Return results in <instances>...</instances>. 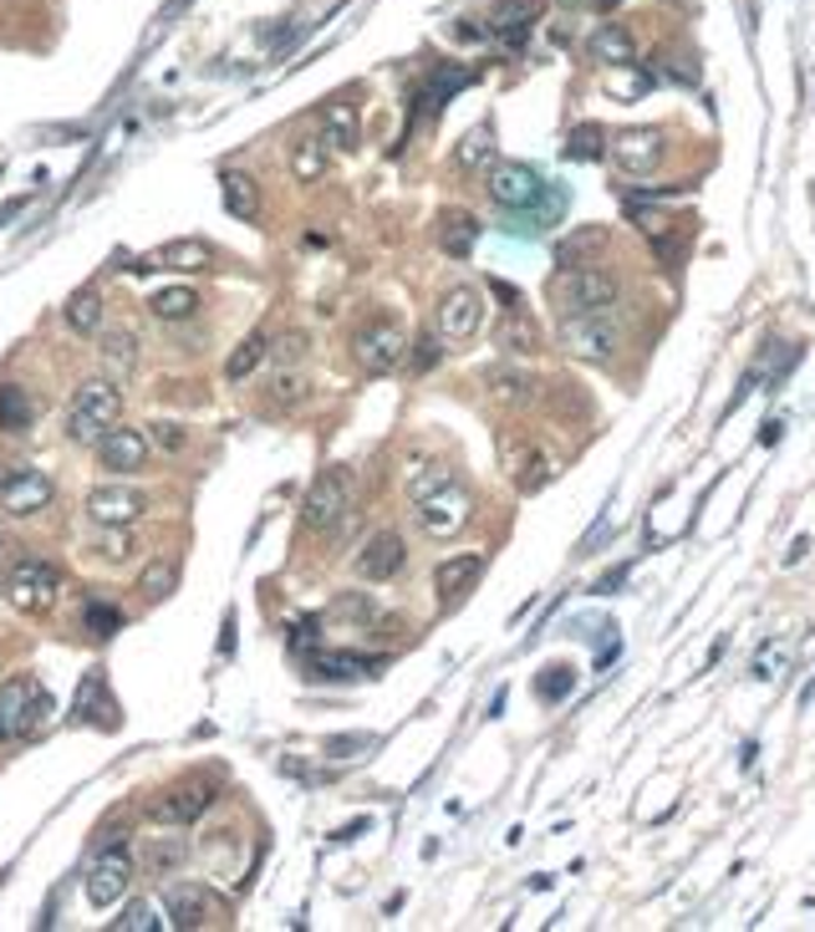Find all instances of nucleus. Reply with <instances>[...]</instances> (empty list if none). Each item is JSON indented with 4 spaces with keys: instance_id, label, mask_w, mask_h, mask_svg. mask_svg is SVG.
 <instances>
[{
    "instance_id": "1",
    "label": "nucleus",
    "mask_w": 815,
    "mask_h": 932,
    "mask_svg": "<svg viewBox=\"0 0 815 932\" xmlns=\"http://www.w3.org/2000/svg\"><path fill=\"white\" fill-rule=\"evenodd\" d=\"M546 296L566 311V316H586V311H612L617 296H622V286L612 270H596V266H561L550 276Z\"/></svg>"
},
{
    "instance_id": "2",
    "label": "nucleus",
    "mask_w": 815,
    "mask_h": 932,
    "mask_svg": "<svg viewBox=\"0 0 815 932\" xmlns=\"http://www.w3.org/2000/svg\"><path fill=\"white\" fill-rule=\"evenodd\" d=\"M352 494H357V479L352 469H341V464H331V469H322L312 479V489H306V500H301V525L306 531H337L341 520L352 515Z\"/></svg>"
},
{
    "instance_id": "3",
    "label": "nucleus",
    "mask_w": 815,
    "mask_h": 932,
    "mask_svg": "<svg viewBox=\"0 0 815 932\" xmlns=\"http://www.w3.org/2000/svg\"><path fill=\"white\" fill-rule=\"evenodd\" d=\"M469 515H475V494H469V485H459V479H444V485H433L429 494H418L414 500L418 531L433 535V540L459 535L464 525H469Z\"/></svg>"
},
{
    "instance_id": "4",
    "label": "nucleus",
    "mask_w": 815,
    "mask_h": 932,
    "mask_svg": "<svg viewBox=\"0 0 815 932\" xmlns=\"http://www.w3.org/2000/svg\"><path fill=\"white\" fill-rule=\"evenodd\" d=\"M128 882H133V851H128V841H123L118 830H107L103 846H97V857H92L88 866V882H82V892H88V907H113L128 892Z\"/></svg>"
},
{
    "instance_id": "5",
    "label": "nucleus",
    "mask_w": 815,
    "mask_h": 932,
    "mask_svg": "<svg viewBox=\"0 0 815 932\" xmlns=\"http://www.w3.org/2000/svg\"><path fill=\"white\" fill-rule=\"evenodd\" d=\"M118 413H123V387L113 383V377H88L72 398V439L97 444L103 429L118 423Z\"/></svg>"
},
{
    "instance_id": "6",
    "label": "nucleus",
    "mask_w": 815,
    "mask_h": 932,
    "mask_svg": "<svg viewBox=\"0 0 815 932\" xmlns=\"http://www.w3.org/2000/svg\"><path fill=\"white\" fill-rule=\"evenodd\" d=\"M46 713H51V698H46V688L36 678L15 673L11 683H0V734L31 739L46 724Z\"/></svg>"
},
{
    "instance_id": "7",
    "label": "nucleus",
    "mask_w": 815,
    "mask_h": 932,
    "mask_svg": "<svg viewBox=\"0 0 815 932\" xmlns=\"http://www.w3.org/2000/svg\"><path fill=\"white\" fill-rule=\"evenodd\" d=\"M61 596V571L51 561H36V556H21V561L5 571V602L15 611H51Z\"/></svg>"
},
{
    "instance_id": "8",
    "label": "nucleus",
    "mask_w": 815,
    "mask_h": 932,
    "mask_svg": "<svg viewBox=\"0 0 815 932\" xmlns=\"http://www.w3.org/2000/svg\"><path fill=\"white\" fill-rule=\"evenodd\" d=\"M561 341L586 362H607L622 347V326H617L612 311H586V316H566Z\"/></svg>"
},
{
    "instance_id": "9",
    "label": "nucleus",
    "mask_w": 815,
    "mask_h": 932,
    "mask_svg": "<svg viewBox=\"0 0 815 932\" xmlns=\"http://www.w3.org/2000/svg\"><path fill=\"white\" fill-rule=\"evenodd\" d=\"M352 357H357V368L362 372L383 377V372H393L403 357H408V331H403L398 322H368L352 337Z\"/></svg>"
},
{
    "instance_id": "10",
    "label": "nucleus",
    "mask_w": 815,
    "mask_h": 932,
    "mask_svg": "<svg viewBox=\"0 0 815 932\" xmlns=\"http://www.w3.org/2000/svg\"><path fill=\"white\" fill-rule=\"evenodd\" d=\"M546 184H540V174H535L531 163H494L489 168V199L500 209H510V214H525V209L546 205Z\"/></svg>"
},
{
    "instance_id": "11",
    "label": "nucleus",
    "mask_w": 815,
    "mask_h": 932,
    "mask_svg": "<svg viewBox=\"0 0 815 932\" xmlns=\"http://www.w3.org/2000/svg\"><path fill=\"white\" fill-rule=\"evenodd\" d=\"M607 153L622 174H652L667 159V138L663 128H627V133H617L607 143Z\"/></svg>"
},
{
    "instance_id": "12",
    "label": "nucleus",
    "mask_w": 815,
    "mask_h": 932,
    "mask_svg": "<svg viewBox=\"0 0 815 932\" xmlns=\"http://www.w3.org/2000/svg\"><path fill=\"white\" fill-rule=\"evenodd\" d=\"M485 322V291L479 286H449L439 296V331L449 341H469Z\"/></svg>"
},
{
    "instance_id": "13",
    "label": "nucleus",
    "mask_w": 815,
    "mask_h": 932,
    "mask_svg": "<svg viewBox=\"0 0 815 932\" xmlns=\"http://www.w3.org/2000/svg\"><path fill=\"white\" fill-rule=\"evenodd\" d=\"M143 494L133 485H97L88 489V520L103 525V531H128L138 515H143Z\"/></svg>"
},
{
    "instance_id": "14",
    "label": "nucleus",
    "mask_w": 815,
    "mask_h": 932,
    "mask_svg": "<svg viewBox=\"0 0 815 932\" xmlns=\"http://www.w3.org/2000/svg\"><path fill=\"white\" fill-rule=\"evenodd\" d=\"M0 504H5V515L11 520L42 515L46 504H51V474H42V469L5 474V479H0Z\"/></svg>"
},
{
    "instance_id": "15",
    "label": "nucleus",
    "mask_w": 815,
    "mask_h": 932,
    "mask_svg": "<svg viewBox=\"0 0 815 932\" xmlns=\"http://www.w3.org/2000/svg\"><path fill=\"white\" fill-rule=\"evenodd\" d=\"M214 795H220V784L214 780H184L178 790H168L163 800H153V820H163V826H189V820H199V815L214 805Z\"/></svg>"
},
{
    "instance_id": "16",
    "label": "nucleus",
    "mask_w": 815,
    "mask_h": 932,
    "mask_svg": "<svg viewBox=\"0 0 815 932\" xmlns=\"http://www.w3.org/2000/svg\"><path fill=\"white\" fill-rule=\"evenodd\" d=\"M408 566V546H403L398 531H377L362 540V550H357V576L362 581H393Z\"/></svg>"
},
{
    "instance_id": "17",
    "label": "nucleus",
    "mask_w": 815,
    "mask_h": 932,
    "mask_svg": "<svg viewBox=\"0 0 815 932\" xmlns=\"http://www.w3.org/2000/svg\"><path fill=\"white\" fill-rule=\"evenodd\" d=\"M149 433L143 429H103V439H97V459H103V469L113 474H133L149 464Z\"/></svg>"
},
{
    "instance_id": "18",
    "label": "nucleus",
    "mask_w": 815,
    "mask_h": 932,
    "mask_svg": "<svg viewBox=\"0 0 815 932\" xmlns=\"http://www.w3.org/2000/svg\"><path fill=\"white\" fill-rule=\"evenodd\" d=\"M163 912L174 928H209L214 922V892L209 887H194V882H178V887L163 892Z\"/></svg>"
},
{
    "instance_id": "19",
    "label": "nucleus",
    "mask_w": 815,
    "mask_h": 932,
    "mask_svg": "<svg viewBox=\"0 0 815 932\" xmlns=\"http://www.w3.org/2000/svg\"><path fill=\"white\" fill-rule=\"evenodd\" d=\"M586 57L596 67H632L638 61V36L622 26V21H602V26L586 36Z\"/></svg>"
},
{
    "instance_id": "20",
    "label": "nucleus",
    "mask_w": 815,
    "mask_h": 932,
    "mask_svg": "<svg viewBox=\"0 0 815 932\" xmlns=\"http://www.w3.org/2000/svg\"><path fill=\"white\" fill-rule=\"evenodd\" d=\"M485 576V556H454V561H439L433 571V592L444 607H459L464 596L475 592V581Z\"/></svg>"
},
{
    "instance_id": "21",
    "label": "nucleus",
    "mask_w": 815,
    "mask_h": 932,
    "mask_svg": "<svg viewBox=\"0 0 815 932\" xmlns=\"http://www.w3.org/2000/svg\"><path fill=\"white\" fill-rule=\"evenodd\" d=\"M504 464H510V479H515L525 494H535L540 485H550V474H556V464L540 454V448H531V444H510L504 439Z\"/></svg>"
},
{
    "instance_id": "22",
    "label": "nucleus",
    "mask_w": 815,
    "mask_h": 932,
    "mask_svg": "<svg viewBox=\"0 0 815 932\" xmlns=\"http://www.w3.org/2000/svg\"><path fill=\"white\" fill-rule=\"evenodd\" d=\"M184 861H189V841H184V836H149V841L138 846V866H143L149 876H159V882L163 876H174Z\"/></svg>"
},
{
    "instance_id": "23",
    "label": "nucleus",
    "mask_w": 815,
    "mask_h": 932,
    "mask_svg": "<svg viewBox=\"0 0 815 932\" xmlns=\"http://www.w3.org/2000/svg\"><path fill=\"white\" fill-rule=\"evenodd\" d=\"M475 245H479V220L464 214V209H449L444 220H439V251L464 260V255H475Z\"/></svg>"
},
{
    "instance_id": "24",
    "label": "nucleus",
    "mask_w": 815,
    "mask_h": 932,
    "mask_svg": "<svg viewBox=\"0 0 815 932\" xmlns=\"http://www.w3.org/2000/svg\"><path fill=\"white\" fill-rule=\"evenodd\" d=\"M607 245V230L602 224H581V230H566L556 240V266H586L596 251Z\"/></svg>"
},
{
    "instance_id": "25",
    "label": "nucleus",
    "mask_w": 815,
    "mask_h": 932,
    "mask_svg": "<svg viewBox=\"0 0 815 932\" xmlns=\"http://www.w3.org/2000/svg\"><path fill=\"white\" fill-rule=\"evenodd\" d=\"M504 347L510 357H531V352H540V326L531 322V311L525 306H515L510 316H504V326H500V337H494Z\"/></svg>"
},
{
    "instance_id": "26",
    "label": "nucleus",
    "mask_w": 815,
    "mask_h": 932,
    "mask_svg": "<svg viewBox=\"0 0 815 932\" xmlns=\"http://www.w3.org/2000/svg\"><path fill=\"white\" fill-rule=\"evenodd\" d=\"M531 21H535V0H500L494 15H489V36H500V42H525Z\"/></svg>"
},
{
    "instance_id": "27",
    "label": "nucleus",
    "mask_w": 815,
    "mask_h": 932,
    "mask_svg": "<svg viewBox=\"0 0 815 932\" xmlns=\"http://www.w3.org/2000/svg\"><path fill=\"white\" fill-rule=\"evenodd\" d=\"M322 143L326 149H357V113L352 103H326L322 107Z\"/></svg>"
},
{
    "instance_id": "28",
    "label": "nucleus",
    "mask_w": 815,
    "mask_h": 932,
    "mask_svg": "<svg viewBox=\"0 0 815 932\" xmlns=\"http://www.w3.org/2000/svg\"><path fill=\"white\" fill-rule=\"evenodd\" d=\"M266 357H270V337L251 331V337H245L235 352H230V362H224V377H230V383H245V377H255V372L266 368Z\"/></svg>"
},
{
    "instance_id": "29",
    "label": "nucleus",
    "mask_w": 815,
    "mask_h": 932,
    "mask_svg": "<svg viewBox=\"0 0 815 932\" xmlns=\"http://www.w3.org/2000/svg\"><path fill=\"white\" fill-rule=\"evenodd\" d=\"M220 194H224V209H230L235 220H255V209H260V189H255L251 174L230 168V174L220 178Z\"/></svg>"
},
{
    "instance_id": "30",
    "label": "nucleus",
    "mask_w": 815,
    "mask_h": 932,
    "mask_svg": "<svg viewBox=\"0 0 815 932\" xmlns=\"http://www.w3.org/2000/svg\"><path fill=\"white\" fill-rule=\"evenodd\" d=\"M174 586H178V561H174V556H153V561L143 566V576H138V596H143L149 607H159Z\"/></svg>"
},
{
    "instance_id": "31",
    "label": "nucleus",
    "mask_w": 815,
    "mask_h": 932,
    "mask_svg": "<svg viewBox=\"0 0 815 932\" xmlns=\"http://www.w3.org/2000/svg\"><path fill=\"white\" fill-rule=\"evenodd\" d=\"M790 657H795V642H790V637H770V642H765V648L755 652V678H765V683H780L790 673Z\"/></svg>"
},
{
    "instance_id": "32",
    "label": "nucleus",
    "mask_w": 815,
    "mask_h": 932,
    "mask_svg": "<svg viewBox=\"0 0 815 932\" xmlns=\"http://www.w3.org/2000/svg\"><path fill=\"white\" fill-rule=\"evenodd\" d=\"M149 306L159 322H189L194 311H199V291H189V286H163Z\"/></svg>"
},
{
    "instance_id": "33",
    "label": "nucleus",
    "mask_w": 815,
    "mask_h": 932,
    "mask_svg": "<svg viewBox=\"0 0 815 932\" xmlns=\"http://www.w3.org/2000/svg\"><path fill=\"white\" fill-rule=\"evenodd\" d=\"M159 260L174 270H209L214 266V251H209V240H174V245H163Z\"/></svg>"
},
{
    "instance_id": "34",
    "label": "nucleus",
    "mask_w": 815,
    "mask_h": 932,
    "mask_svg": "<svg viewBox=\"0 0 815 932\" xmlns=\"http://www.w3.org/2000/svg\"><path fill=\"white\" fill-rule=\"evenodd\" d=\"M31 418H36V413H31L26 387H15V383L0 387V429H5V433H26Z\"/></svg>"
},
{
    "instance_id": "35",
    "label": "nucleus",
    "mask_w": 815,
    "mask_h": 932,
    "mask_svg": "<svg viewBox=\"0 0 815 932\" xmlns=\"http://www.w3.org/2000/svg\"><path fill=\"white\" fill-rule=\"evenodd\" d=\"M67 326L82 331V337L103 331V296H97V291H77V296L67 301Z\"/></svg>"
},
{
    "instance_id": "36",
    "label": "nucleus",
    "mask_w": 815,
    "mask_h": 932,
    "mask_svg": "<svg viewBox=\"0 0 815 932\" xmlns=\"http://www.w3.org/2000/svg\"><path fill=\"white\" fill-rule=\"evenodd\" d=\"M485 383H489V393H494L500 403H531V393H535L531 372H520V368H494Z\"/></svg>"
},
{
    "instance_id": "37",
    "label": "nucleus",
    "mask_w": 815,
    "mask_h": 932,
    "mask_svg": "<svg viewBox=\"0 0 815 932\" xmlns=\"http://www.w3.org/2000/svg\"><path fill=\"white\" fill-rule=\"evenodd\" d=\"M291 168H296L301 184H316V178L326 174V143H322V133H316V138H301L296 149H291Z\"/></svg>"
},
{
    "instance_id": "38",
    "label": "nucleus",
    "mask_w": 815,
    "mask_h": 932,
    "mask_svg": "<svg viewBox=\"0 0 815 932\" xmlns=\"http://www.w3.org/2000/svg\"><path fill=\"white\" fill-rule=\"evenodd\" d=\"M301 398H306V377H301V372H276V377H270L266 403L276 408V413H291Z\"/></svg>"
},
{
    "instance_id": "39",
    "label": "nucleus",
    "mask_w": 815,
    "mask_h": 932,
    "mask_svg": "<svg viewBox=\"0 0 815 932\" xmlns=\"http://www.w3.org/2000/svg\"><path fill=\"white\" fill-rule=\"evenodd\" d=\"M92 703H97V709H103L107 729H118V713H113V703H107L103 673H88V678H82V688H77V719H92Z\"/></svg>"
},
{
    "instance_id": "40",
    "label": "nucleus",
    "mask_w": 815,
    "mask_h": 932,
    "mask_svg": "<svg viewBox=\"0 0 815 932\" xmlns=\"http://www.w3.org/2000/svg\"><path fill=\"white\" fill-rule=\"evenodd\" d=\"M316 667H322V678H372L383 667V657H347V652H337V657H316Z\"/></svg>"
},
{
    "instance_id": "41",
    "label": "nucleus",
    "mask_w": 815,
    "mask_h": 932,
    "mask_svg": "<svg viewBox=\"0 0 815 932\" xmlns=\"http://www.w3.org/2000/svg\"><path fill=\"white\" fill-rule=\"evenodd\" d=\"M103 362H107L113 372H133V368H138V337H128V331H107Z\"/></svg>"
},
{
    "instance_id": "42",
    "label": "nucleus",
    "mask_w": 815,
    "mask_h": 932,
    "mask_svg": "<svg viewBox=\"0 0 815 932\" xmlns=\"http://www.w3.org/2000/svg\"><path fill=\"white\" fill-rule=\"evenodd\" d=\"M464 82H469V72H464V67H439V72H433V82H429V92H423L418 103H423V107H433V113H439V107H444V97H449V92H459Z\"/></svg>"
},
{
    "instance_id": "43",
    "label": "nucleus",
    "mask_w": 815,
    "mask_h": 932,
    "mask_svg": "<svg viewBox=\"0 0 815 932\" xmlns=\"http://www.w3.org/2000/svg\"><path fill=\"white\" fill-rule=\"evenodd\" d=\"M566 153H571V159H602V153H607V133L586 123V128H577V133H571Z\"/></svg>"
},
{
    "instance_id": "44",
    "label": "nucleus",
    "mask_w": 815,
    "mask_h": 932,
    "mask_svg": "<svg viewBox=\"0 0 815 932\" xmlns=\"http://www.w3.org/2000/svg\"><path fill=\"white\" fill-rule=\"evenodd\" d=\"M159 928H163V918L153 912V902H133L118 922H113V932H159Z\"/></svg>"
},
{
    "instance_id": "45",
    "label": "nucleus",
    "mask_w": 815,
    "mask_h": 932,
    "mask_svg": "<svg viewBox=\"0 0 815 932\" xmlns=\"http://www.w3.org/2000/svg\"><path fill=\"white\" fill-rule=\"evenodd\" d=\"M444 479H454V469H449V464H414V469H408V494H429L433 485H444Z\"/></svg>"
},
{
    "instance_id": "46",
    "label": "nucleus",
    "mask_w": 815,
    "mask_h": 932,
    "mask_svg": "<svg viewBox=\"0 0 815 932\" xmlns=\"http://www.w3.org/2000/svg\"><path fill=\"white\" fill-rule=\"evenodd\" d=\"M571 683H577V673H571L566 663H556V667H546V673L535 678V694L550 703V698H566V694H571Z\"/></svg>"
},
{
    "instance_id": "47",
    "label": "nucleus",
    "mask_w": 815,
    "mask_h": 932,
    "mask_svg": "<svg viewBox=\"0 0 815 932\" xmlns=\"http://www.w3.org/2000/svg\"><path fill=\"white\" fill-rule=\"evenodd\" d=\"M494 159V143H489V128H475V133L459 143V163L464 168H485V163Z\"/></svg>"
},
{
    "instance_id": "48",
    "label": "nucleus",
    "mask_w": 815,
    "mask_h": 932,
    "mask_svg": "<svg viewBox=\"0 0 815 932\" xmlns=\"http://www.w3.org/2000/svg\"><path fill=\"white\" fill-rule=\"evenodd\" d=\"M331 617H341V621H372V617H377V607H372L362 592H341L337 602H331Z\"/></svg>"
},
{
    "instance_id": "49",
    "label": "nucleus",
    "mask_w": 815,
    "mask_h": 932,
    "mask_svg": "<svg viewBox=\"0 0 815 932\" xmlns=\"http://www.w3.org/2000/svg\"><path fill=\"white\" fill-rule=\"evenodd\" d=\"M88 632H97V637H113V632H123V611H113L107 602H88Z\"/></svg>"
},
{
    "instance_id": "50",
    "label": "nucleus",
    "mask_w": 815,
    "mask_h": 932,
    "mask_svg": "<svg viewBox=\"0 0 815 932\" xmlns=\"http://www.w3.org/2000/svg\"><path fill=\"white\" fill-rule=\"evenodd\" d=\"M149 444H159L163 454H178V448L189 444V433H184V423H153Z\"/></svg>"
},
{
    "instance_id": "51",
    "label": "nucleus",
    "mask_w": 815,
    "mask_h": 932,
    "mask_svg": "<svg viewBox=\"0 0 815 932\" xmlns=\"http://www.w3.org/2000/svg\"><path fill=\"white\" fill-rule=\"evenodd\" d=\"M357 749H372V734H341V739L326 744V755L331 759H352Z\"/></svg>"
},
{
    "instance_id": "52",
    "label": "nucleus",
    "mask_w": 815,
    "mask_h": 932,
    "mask_svg": "<svg viewBox=\"0 0 815 932\" xmlns=\"http://www.w3.org/2000/svg\"><path fill=\"white\" fill-rule=\"evenodd\" d=\"M439 357H444V347H439V337H418V347H414V368H418V372L439 368Z\"/></svg>"
},
{
    "instance_id": "53",
    "label": "nucleus",
    "mask_w": 815,
    "mask_h": 932,
    "mask_svg": "<svg viewBox=\"0 0 815 932\" xmlns=\"http://www.w3.org/2000/svg\"><path fill=\"white\" fill-rule=\"evenodd\" d=\"M270 352L281 357V362H301V357H306V337H301V331H286V337L276 341Z\"/></svg>"
},
{
    "instance_id": "54",
    "label": "nucleus",
    "mask_w": 815,
    "mask_h": 932,
    "mask_svg": "<svg viewBox=\"0 0 815 932\" xmlns=\"http://www.w3.org/2000/svg\"><path fill=\"white\" fill-rule=\"evenodd\" d=\"M316 627H322V621H316V617L296 621V627H291V642H296V648H312V642H316Z\"/></svg>"
},
{
    "instance_id": "55",
    "label": "nucleus",
    "mask_w": 815,
    "mask_h": 932,
    "mask_svg": "<svg viewBox=\"0 0 815 932\" xmlns=\"http://www.w3.org/2000/svg\"><path fill=\"white\" fill-rule=\"evenodd\" d=\"M103 556H107V561H123V556H128V540H123V535H107V540H103Z\"/></svg>"
},
{
    "instance_id": "56",
    "label": "nucleus",
    "mask_w": 815,
    "mask_h": 932,
    "mask_svg": "<svg viewBox=\"0 0 815 932\" xmlns=\"http://www.w3.org/2000/svg\"><path fill=\"white\" fill-rule=\"evenodd\" d=\"M220 652H224V657L235 652V611H224V637H220Z\"/></svg>"
},
{
    "instance_id": "57",
    "label": "nucleus",
    "mask_w": 815,
    "mask_h": 932,
    "mask_svg": "<svg viewBox=\"0 0 815 932\" xmlns=\"http://www.w3.org/2000/svg\"><path fill=\"white\" fill-rule=\"evenodd\" d=\"M21 205H26V199H11V205H0V224L15 220V214H21Z\"/></svg>"
},
{
    "instance_id": "58",
    "label": "nucleus",
    "mask_w": 815,
    "mask_h": 932,
    "mask_svg": "<svg viewBox=\"0 0 815 932\" xmlns=\"http://www.w3.org/2000/svg\"><path fill=\"white\" fill-rule=\"evenodd\" d=\"M561 5H607V0H561Z\"/></svg>"
}]
</instances>
